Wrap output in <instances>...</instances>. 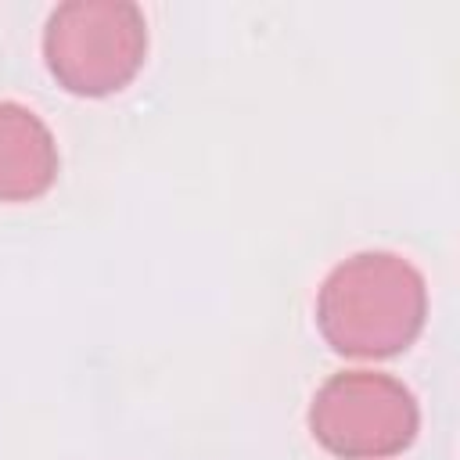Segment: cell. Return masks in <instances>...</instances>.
Here are the masks:
<instances>
[{"mask_svg": "<svg viewBox=\"0 0 460 460\" xmlns=\"http://www.w3.org/2000/svg\"><path fill=\"white\" fill-rule=\"evenodd\" d=\"M428 288L395 252H359L338 262L316 295V327L341 356H395L420 334Z\"/></svg>", "mask_w": 460, "mask_h": 460, "instance_id": "obj_1", "label": "cell"}, {"mask_svg": "<svg viewBox=\"0 0 460 460\" xmlns=\"http://www.w3.org/2000/svg\"><path fill=\"white\" fill-rule=\"evenodd\" d=\"M147 22L129 0H68L58 4L43 29L50 75L79 97L122 90L144 65Z\"/></svg>", "mask_w": 460, "mask_h": 460, "instance_id": "obj_2", "label": "cell"}, {"mask_svg": "<svg viewBox=\"0 0 460 460\" xmlns=\"http://www.w3.org/2000/svg\"><path fill=\"white\" fill-rule=\"evenodd\" d=\"M420 424L413 392L377 370H341L327 377L309 406L313 438L345 460H381L402 453Z\"/></svg>", "mask_w": 460, "mask_h": 460, "instance_id": "obj_3", "label": "cell"}, {"mask_svg": "<svg viewBox=\"0 0 460 460\" xmlns=\"http://www.w3.org/2000/svg\"><path fill=\"white\" fill-rule=\"evenodd\" d=\"M54 176L58 144L47 122L18 101H0V201H32Z\"/></svg>", "mask_w": 460, "mask_h": 460, "instance_id": "obj_4", "label": "cell"}]
</instances>
